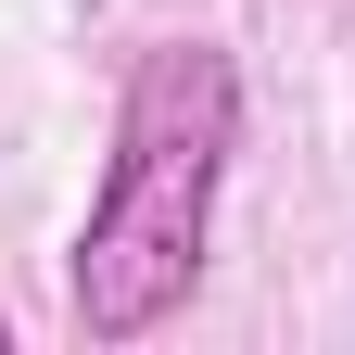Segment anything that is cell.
<instances>
[{"label":"cell","instance_id":"obj_1","mask_svg":"<svg viewBox=\"0 0 355 355\" xmlns=\"http://www.w3.org/2000/svg\"><path fill=\"white\" fill-rule=\"evenodd\" d=\"M229 153H241V64L216 51V38L140 51V76H127V102H114L102 191H89L76 254H64V304H76L89 343H153L178 304L203 292Z\"/></svg>","mask_w":355,"mask_h":355},{"label":"cell","instance_id":"obj_2","mask_svg":"<svg viewBox=\"0 0 355 355\" xmlns=\"http://www.w3.org/2000/svg\"><path fill=\"white\" fill-rule=\"evenodd\" d=\"M0 355H13V330H0Z\"/></svg>","mask_w":355,"mask_h":355}]
</instances>
